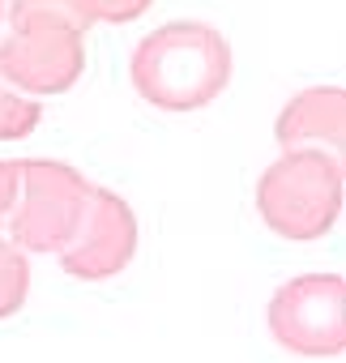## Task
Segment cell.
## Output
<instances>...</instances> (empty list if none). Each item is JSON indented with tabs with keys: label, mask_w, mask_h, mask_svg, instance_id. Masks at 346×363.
Segmentation results:
<instances>
[{
	"label": "cell",
	"mask_w": 346,
	"mask_h": 363,
	"mask_svg": "<svg viewBox=\"0 0 346 363\" xmlns=\"http://www.w3.org/2000/svg\"><path fill=\"white\" fill-rule=\"evenodd\" d=\"M128 77L162 111H197L231 82V43L206 22H167L137 43Z\"/></svg>",
	"instance_id": "6da1fadb"
},
{
	"label": "cell",
	"mask_w": 346,
	"mask_h": 363,
	"mask_svg": "<svg viewBox=\"0 0 346 363\" xmlns=\"http://www.w3.org/2000/svg\"><path fill=\"white\" fill-rule=\"evenodd\" d=\"M257 210L282 240H316L342 214V167L316 150L278 158L257 184Z\"/></svg>",
	"instance_id": "7a4b0ae2"
},
{
	"label": "cell",
	"mask_w": 346,
	"mask_h": 363,
	"mask_svg": "<svg viewBox=\"0 0 346 363\" xmlns=\"http://www.w3.org/2000/svg\"><path fill=\"white\" fill-rule=\"evenodd\" d=\"M133 248H137V227H133L128 206L116 201L111 193L94 189V197H90V227H86L82 244L65 252V269L73 278L99 282V278L120 274L128 265Z\"/></svg>",
	"instance_id": "5b68a950"
},
{
	"label": "cell",
	"mask_w": 346,
	"mask_h": 363,
	"mask_svg": "<svg viewBox=\"0 0 346 363\" xmlns=\"http://www.w3.org/2000/svg\"><path fill=\"white\" fill-rule=\"evenodd\" d=\"M30 210L22 214V223L13 227L22 244L30 248H60L65 235L77 223V206H86V184L69 171V167H52V162H30Z\"/></svg>",
	"instance_id": "277c9868"
},
{
	"label": "cell",
	"mask_w": 346,
	"mask_h": 363,
	"mask_svg": "<svg viewBox=\"0 0 346 363\" xmlns=\"http://www.w3.org/2000/svg\"><path fill=\"white\" fill-rule=\"evenodd\" d=\"M145 5H150V0H99V9H103L107 18H116V22H124V18H137Z\"/></svg>",
	"instance_id": "52a82bcc"
},
{
	"label": "cell",
	"mask_w": 346,
	"mask_h": 363,
	"mask_svg": "<svg viewBox=\"0 0 346 363\" xmlns=\"http://www.w3.org/2000/svg\"><path fill=\"white\" fill-rule=\"evenodd\" d=\"M26 291H30V265L26 257L0 240V320L13 316L22 303H26Z\"/></svg>",
	"instance_id": "8992f818"
},
{
	"label": "cell",
	"mask_w": 346,
	"mask_h": 363,
	"mask_svg": "<svg viewBox=\"0 0 346 363\" xmlns=\"http://www.w3.org/2000/svg\"><path fill=\"white\" fill-rule=\"evenodd\" d=\"M269 333L299 359H337L346 350V282L342 274H303L269 299Z\"/></svg>",
	"instance_id": "3957f363"
}]
</instances>
